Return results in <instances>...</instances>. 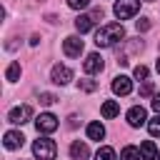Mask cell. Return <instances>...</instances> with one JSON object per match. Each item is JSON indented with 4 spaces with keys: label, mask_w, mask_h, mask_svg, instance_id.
<instances>
[{
    "label": "cell",
    "mask_w": 160,
    "mask_h": 160,
    "mask_svg": "<svg viewBox=\"0 0 160 160\" xmlns=\"http://www.w3.org/2000/svg\"><path fill=\"white\" fill-rule=\"evenodd\" d=\"M70 155H72V160H88L90 150H88V145H85V142L75 140V142L70 145Z\"/></svg>",
    "instance_id": "12"
},
{
    "label": "cell",
    "mask_w": 160,
    "mask_h": 160,
    "mask_svg": "<svg viewBox=\"0 0 160 160\" xmlns=\"http://www.w3.org/2000/svg\"><path fill=\"white\" fill-rule=\"evenodd\" d=\"M112 10H115L118 20H130V18L140 10V0H118Z\"/></svg>",
    "instance_id": "3"
},
{
    "label": "cell",
    "mask_w": 160,
    "mask_h": 160,
    "mask_svg": "<svg viewBox=\"0 0 160 160\" xmlns=\"http://www.w3.org/2000/svg\"><path fill=\"white\" fill-rule=\"evenodd\" d=\"M148 95H152V82H150V80H145V82L140 85V98H148Z\"/></svg>",
    "instance_id": "23"
},
{
    "label": "cell",
    "mask_w": 160,
    "mask_h": 160,
    "mask_svg": "<svg viewBox=\"0 0 160 160\" xmlns=\"http://www.w3.org/2000/svg\"><path fill=\"white\" fill-rule=\"evenodd\" d=\"M62 50H65L68 58H80V52H82V40H80L78 35H70V38H65V42H62Z\"/></svg>",
    "instance_id": "7"
},
{
    "label": "cell",
    "mask_w": 160,
    "mask_h": 160,
    "mask_svg": "<svg viewBox=\"0 0 160 160\" xmlns=\"http://www.w3.org/2000/svg\"><path fill=\"white\" fill-rule=\"evenodd\" d=\"M35 128H38V132H42V135L55 132V130H58V118H55L52 112H40V115L35 118Z\"/></svg>",
    "instance_id": "4"
},
{
    "label": "cell",
    "mask_w": 160,
    "mask_h": 160,
    "mask_svg": "<svg viewBox=\"0 0 160 160\" xmlns=\"http://www.w3.org/2000/svg\"><path fill=\"white\" fill-rule=\"evenodd\" d=\"M148 130H150V135H152V138H158V135H160V112H158L155 118H150V120H148Z\"/></svg>",
    "instance_id": "20"
},
{
    "label": "cell",
    "mask_w": 160,
    "mask_h": 160,
    "mask_svg": "<svg viewBox=\"0 0 160 160\" xmlns=\"http://www.w3.org/2000/svg\"><path fill=\"white\" fill-rule=\"evenodd\" d=\"M128 122H130V128H140V125H145V122H148V112H145V108H142V105L130 108V110H128Z\"/></svg>",
    "instance_id": "8"
},
{
    "label": "cell",
    "mask_w": 160,
    "mask_h": 160,
    "mask_svg": "<svg viewBox=\"0 0 160 160\" xmlns=\"http://www.w3.org/2000/svg\"><path fill=\"white\" fill-rule=\"evenodd\" d=\"M55 100H58V98H55L52 92H40V102H42V105H52Z\"/></svg>",
    "instance_id": "25"
},
{
    "label": "cell",
    "mask_w": 160,
    "mask_h": 160,
    "mask_svg": "<svg viewBox=\"0 0 160 160\" xmlns=\"http://www.w3.org/2000/svg\"><path fill=\"white\" fill-rule=\"evenodd\" d=\"M95 160H115V150L105 145V148H100V150L95 152Z\"/></svg>",
    "instance_id": "19"
},
{
    "label": "cell",
    "mask_w": 160,
    "mask_h": 160,
    "mask_svg": "<svg viewBox=\"0 0 160 160\" xmlns=\"http://www.w3.org/2000/svg\"><path fill=\"white\" fill-rule=\"evenodd\" d=\"M155 68H158V72H160V58H158V62H155Z\"/></svg>",
    "instance_id": "28"
},
{
    "label": "cell",
    "mask_w": 160,
    "mask_h": 160,
    "mask_svg": "<svg viewBox=\"0 0 160 160\" xmlns=\"http://www.w3.org/2000/svg\"><path fill=\"white\" fill-rule=\"evenodd\" d=\"M130 90H132V82H130L128 75H118V78H112V92H115V95H128Z\"/></svg>",
    "instance_id": "10"
},
{
    "label": "cell",
    "mask_w": 160,
    "mask_h": 160,
    "mask_svg": "<svg viewBox=\"0 0 160 160\" xmlns=\"http://www.w3.org/2000/svg\"><path fill=\"white\" fill-rule=\"evenodd\" d=\"M68 5H70L72 10H82V8L90 5V0H68Z\"/></svg>",
    "instance_id": "24"
},
{
    "label": "cell",
    "mask_w": 160,
    "mask_h": 160,
    "mask_svg": "<svg viewBox=\"0 0 160 160\" xmlns=\"http://www.w3.org/2000/svg\"><path fill=\"white\" fill-rule=\"evenodd\" d=\"M5 78H8L10 82H15V80L20 78V62H10L8 70H5Z\"/></svg>",
    "instance_id": "18"
},
{
    "label": "cell",
    "mask_w": 160,
    "mask_h": 160,
    "mask_svg": "<svg viewBox=\"0 0 160 160\" xmlns=\"http://www.w3.org/2000/svg\"><path fill=\"white\" fill-rule=\"evenodd\" d=\"M140 158H142V160H155V158H158V148H155L152 140H145V142L140 145Z\"/></svg>",
    "instance_id": "14"
},
{
    "label": "cell",
    "mask_w": 160,
    "mask_h": 160,
    "mask_svg": "<svg viewBox=\"0 0 160 160\" xmlns=\"http://www.w3.org/2000/svg\"><path fill=\"white\" fill-rule=\"evenodd\" d=\"M92 22H95V20H92L90 15H78V18H75V30L82 35V32H88V30L92 28Z\"/></svg>",
    "instance_id": "15"
},
{
    "label": "cell",
    "mask_w": 160,
    "mask_h": 160,
    "mask_svg": "<svg viewBox=\"0 0 160 160\" xmlns=\"http://www.w3.org/2000/svg\"><path fill=\"white\" fill-rule=\"evenodd\" d=\"M132 75H135L138 80H148V75H150V70H148L145 65H135V70H132Z\"/></svg>",
    "instance_id": "21"
},
{
    "label": "cell",
    "mask_w": 160,
    "mask_h": 160,
    "mask_svg": "<svg viewBox=\"0 0 160 160\" xmlns=\"http://www.w3.org/2000/svg\"><path fill=\"white\" fill-rule=\"evenodd\" d=\"M135 28H138L140 32H145V30H150V20H148V18H140V20L135 22Z\"/></svg>",
    "instance_id": "26"
},
{
    "label": "cell",
    "mask_w": 160,
    "mask_h": 160,
    "mask_svg": "<svg viewBox=\"0 0 160 160\" xmlns=\"http://www.w3.org/2000/svg\"><path fill=\"white\" fill-rule=\"evenodd\" d=\"M105 68V62H102V58L98 55V52H90L88 58H85V62H82V70L88 72V75H95V72H100Z\"/></svg>",
    "instance_id": "9"
},
{
    "label": "cell",
    "mask_w": 160,
    "mask_h": 160,
    "mask_svg": "<svg viewBox=\"0 0 160 160\" xmlns=\"http://www.w3.org/2000/svg\"><path fill=\"white\" fill-rule=\"evenodd\" d=\"M32 155H35L38 160H55V155H58L55 140H50V138H38V140L32 142Z\"/></svg>",
    "instance_id": "2"
},
{
    "label": "cell",
    "mask_w": 160,
    "mask_h": 160,
    "mask_svg": "<svg viewBox=\"0 0 160 160\" xmlns=\"http://www.w3.org/2000/svg\"><path fill=\"white\" fill-rule=\"evenodd\" d=\"M50 78H52V82H55V85H68V82L72 80V70H70L68 65H52Z\"/></svg>",
    "instance_id": "6"
},
{
    "label": "cell",
    "mask_w": 160,
    "mask_h": 160,
    "mask_svg": "<svg viewBox=\"0 0 160 160\" xmlns=\"http://www.w3.org/2000/svg\"><path fill=\"white\" fill-rule=\"evenodd\" d=\"M125 38V28L120 22H108L95 32V45L98 48H112L115 42H120Z\"/></svg>",
    "instance_id": "1"
},
{
    "label": "cell",
    "mask_w": 160,
    "mask_h": 160,
    "mask_svg": "<svg viewBox=\"0 0 160 160\" xmlns=\"http://www.w3.org/2000/svg\"><path fill=\"white\" fill-rule=\"evenodd\" d=\"M22 142H25V135H22V132H18V130L5 132V148H8V150H18V148H22Z\"/></svg>",
    "instance_id": "11"
},
{
    "label": "cell",
    "mask_w": 160,
    "mask_h": 160,
    "mask_svg": "<svg viewBox=\"0 0 160 160\" xmlns=\"http://www.w3.org/2000/svg\"><path fill=\"white\" fill-rule=\"evenodd\" d=\"M30 118H32V108H30V105H18V108H12L10 115H8V120H10L12 125H25Z\"/></svg>",
    "instance_id": "5"
},
{
    "label": "cell",
    "mask_w": 160,
    "mask_h": 160,
    "mask_svg": "<svg viewBox=\"0 0 160 160\" xmlns=\"http://www.w3.org/2000/svg\"><path fill=\"white\" fill-rule=\"evenodd\" d=\"M98 88V82L95 80H80V90H85V92H92Z\"/></svg>",
    "instance_id": "22"
},
{
    "label": "cell",
    "mask_w": 160,
    "mask_h": 160,
    "mask_svg": "<svg viewBox=\"0 0 160 160\" xmlns=\"http://www.w3.org/2000/svg\"><path fill=\"white\" fill-rule=\"evenodd\" d=\"M158 158H160V152H158Z\"/></svg>",
    "instance_id": "29"
},
{
    "label": "cell",
    "mask_w": 160,
    "mask_h": 160,
    "mask_svg": "<svg viewBox=\"0 0 160 160\" xmlns=\"http://www.w3.org/2000/svg\"><path fill=\"white\" fill-rule=\"evenodd\" d=\"M152 110H155V112H160V92H155V95H152Z\"/></svg>",
    "instance_id": "27"
},
{
    "label": "cell",
    "mask_w": 160,
    "mask_h": 160,
    "mask_svg": "<svg viewBox=\"0 0 160 160\" xmlns=\"http://www.w3.org/2000/svg\"><path fill=\"white\" fill-rule=\"evenodd\" d=\"M120 160H140V150H138V148H132V145H128V148H122Z\"/></svg>",
    "instance_id": "17"
},
{
    "label": "cell",
    "mask_w": 160,
    "mask_h": 160,
    "mask_svg": "<svg viewBox=\"0 0 160 160\" xmlns=\"http://www.w3.org/2000/svg\"><path fill=\"white\" fill-rule=\"evenodd\" d=\"M88 138H90V140H102V138H105L102 122H90V125H88Z\"/></svg>",
    "instance_id": "16"
},
{
    "label": "cell",
    "mask_w": 160,
    "mask_h": 160,
    "mask_svg": "<svg viewBox=\"0 0 160 160\" xmlns=\"http://www.w3.org/2000/svg\"><path fill=\"white\" fill-rule=\"evenodd\" d=\"M100 112H102V118H108V120H110V118H118V115H120V105H118L115 100H105L102 108H100Z\"/></svg>",
    "instance_id": "13"
}]
</instances>
